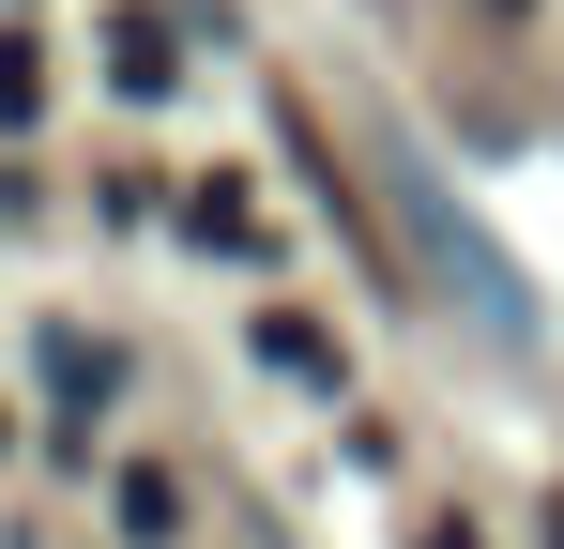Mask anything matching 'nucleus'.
<instances>
[{
    "label": "nucleus",
    "instance_id": "obj_6",
    "mask_svg": "<svg viewBox=\"0 0 564 549\" xmlns=\"http://www.w3.org/2000/svg\"><path fill=\"white\" fill-rule=\"evenodd\" d=\"M550 549H564V519H550Z\"/></svg>",
    "mask_w": 564,
    "mask_h": 549
},
{
    "label": "nucleus",
    "instance_id": "obj_3",
    "mask_svg": "<svg viewBox=\"0 0 564 549\" xmlns=\"http://www.w3.org/2000/svg\"><path fill=\"white\" fill-rule=\"evenodd\" d=\"M260 352H275L290 381H336V336H321V321H290V305H275V321H260Z\"/></svg>",
    "mask_w": 564,
    "mask_h": 549
},
{
    "label": "nucleus",
    "instance_id": "obj_5",
    "mask_svg": "<svg viewBox=\"0 0 564 549\" xmlns=\"http://www.w3.org/2000/svg\"><path fill=\"white\" fill-rule=\"evenodd\" d=\"M427 549H473V535H427Z\"/></svg>",
    "mask_w": 564,
    "mask_h": 549
},
{
    "label": "nucleus",
    "instance_id": "obj_4",
    "mask_svg": "<svg viewBox=\"0 0 564 549\" xmlns=\"http://www.w3.org/2000/svg\"><path fill=\"white\" fill-rule=\"evenodd\" d=\"M46 107V62H31V31H0V122H31Z\"/></svg>",
    "mask_w": 564,
    "mask_h": 549
},
{
    "label": "nucleus",
    "instance_id": "obj_2",
    "mask_svg": "<svg viewBox=\"0 0 564 549\" xmlns=\"http://www.w3.org/2000/svg\"><path fill=\"white\" fill-rule=\"evenodd\" d=\"M122 535L169 549V535H184V488H169V473H122Z\"/></svg>",
    "mask_w": 564,
    "mask_h": 549
},
{
    "label": "nucleus",
    "instance_id": "obj_1",
    "mask_svg": "<svg viewBox=\"0 0 564 549\" xmlns=\"http://www.w3.org/2000/svg\"><path fill=\"white\" fill-rule=\"evenodd\" d=\"M107 77H122V92H169V77H184L169 15H107Z\"/></svg>",
    "mask_w": 564,
    "mask_h": 549
}]
</instances>
